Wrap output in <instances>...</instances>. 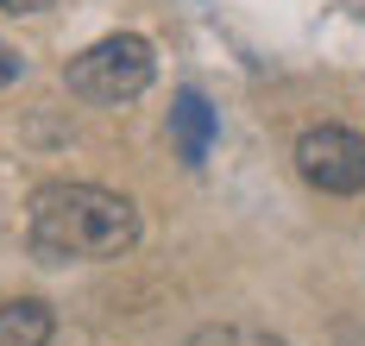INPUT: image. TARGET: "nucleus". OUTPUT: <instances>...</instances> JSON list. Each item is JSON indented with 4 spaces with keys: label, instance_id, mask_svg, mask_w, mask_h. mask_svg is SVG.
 Wrapping results in <instances>:
<instances>
[{
    "label": "nucleus",
    "instance_id": "6",
    "mask_svg": "<svg viewBox=\"0 0 365 346\" xmlns=\"http://www.w3.org/2000/svg\"><path fill=\"white\" fill-rule=\"evenodd\" d=\"M195 346H284V340L264 334V327H202Z\"/></svg>",
    "mask_w": 365,
    "mask_h": 346
},
{
    "label": "nucleus",
    "instance_id": "3",
    "mask_svg": "<svg viewBox=\"0 0 365 346\" xmlns=\"http://www.w3.org/2000/svg\"><path fill=\"white\" fill-rule=\"evenodd\" d=\"M296 170L322 195H359L365 189V139L346 126H309L296 139Z\"/></svg>",
    "mask_w": 365,
    "mask_h": 346
},
{
    "label": "nucleus",
    "instance_id": "4",
    "mask_svg": "<svg viewBox=\"0 0 365 346\" xmlns=\"http://www.w3.org/2000/svg\"><path fill=\"white\" fill-rule=\"evenodd\" d=\"M170 132H177L182 164H202V157H208V145H215V108H208L195 88H182L177 108H170Z\"/></svg>",
    "mask_w": 365,
    "mask_h": 346
},
{
    "label": "nucleus",
    "instance_id": "7",
    "mask_svg": "<svg viewBox=\"0 0 365 346\" xmlns=\"http://www.w3.org/2000/svg\"><path fill=\"white\" fill-rule=\"evenodd\" d=\"M19 76V57H13V51H6V44H0V88H6V82Z\"/></svg>",
    "mask_w": 365,
    "mask_h": 346
},
{
    "label": "nucleus",
    "instance_id": "2",
    "mask_svg": "<svg viewBox=\"0 0 365 346\" xmlns=\"http://www.w3.org/2000/svg\"><path fill=\"white\" fill-rule=\"evenodd\" d=\"M151 76H158V57H151V44L139 32H113V38L88 44L82 57H70V70H63V82H70L76 95L82 101H101V108L145 95Z\"/></svg>",
    "mask_w": 365,
    "mask_h": 346
},
{
    "label": "nucleus",
    "instance_id": "1",
    "mask_svg": "<svg viewBox=\"0 0 365 346\" xmlns=\"http://www.w3.org/2000/svg\"><path fill=\"white\" fill-rule=\"evenodd\" d=\"M38 258H120L139 239V208L101 183H44L26 214Z\"/></svg>",
    "mask_w": 365,
    "mask_h": 346
},
{
    "label": "nucleus",
    "instance_id": "5",
    "mask_svg": "<svg viewBox=\"0 0 365 346\" xmlns=\"http://www.w3.org/2000/svg\"><path fill=\"white\" fill-rule=\"evenodd\" d=\"M0 346H51V308L44 303H0Z\"/></svg>",
    "mask_w": 365,
    "mask_h": 346
},
{
    "label": "nucleus",
    "instance_id": "8",
    "mask_svg": "<svg viewBox=\"0 0 365 346\" xmlns=\"http://www.w3.org/2000/svg\"><path fill=\"white\" fill-rule=\"evenodd\" d=\"M51 0H0V13H44Z\"/></svg>",
    "mask_w": 365,
    "mask_h": 346
}]
</instances>
